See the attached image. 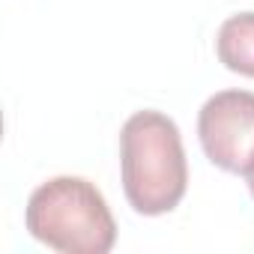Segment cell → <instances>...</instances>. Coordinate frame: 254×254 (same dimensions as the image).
Instances as JSON below:
<instances>
[{
  "label": "cell",
  "instance_id": "cell-3",
  "mask_svg": "<svg viewBox=\"0 0 254 254\" xmlns=\"http://www.w3.org/2000/svg\"><path fill=\"white\" fill-rule=\"evenodd\" d=\"M197 138L206 159L227 174H248L254 165V93L221 90L197 114Z\"/></svg>",
  "mask_w": 254,
  "mask_h": 254
},
{
  "label": "cell",
  "instance_id": "cell-2",
  "mask_svg": "<svg viewBox=\"0 0 254 254\" xmlns=\"http://www.w3.org/2000/svg\"><path fill=\"white\" fill-rule=\"evenodd\" d=\"M24 224L36 242L60 254H108L117 242L108 200L84 177H54L33 189Z\"/></svg>",
  "mask_w": 254,
  "mask_h": 254
},
{
  "label": "cell",
  "instance_id": "cell-5",
  "mask_svg": "<svg viewBox=\"0 0 254 254\" xmlns=\"http://www.w3.org/2000/svg\"><path fill=\"white\" fill-rule=\"evenodd\" d=\"M245 180H248V191H251V197H254V165L248 168V174H245Z\"/></svg>",
  "mask_w": 254,
  "mask_h": 254
},
{
  "label": "cell",
  "instance_id": "cell-4",
  "mask_svg": "<svg viewBox=\"0 0 254 254\" xmlns=\"http://www.w3.org/2000/svg\"><path fill=\"white\" fill-rule=\"evenodd\" d=\"M215 54L230 72L254 78V12L230 15L218 27Z\"/></svg>",
  "mask_w": 254,
  "mask_h": 254
},
{
  "label": "cell",
  "instance_id": "cell-1",
  "mask_svg": "<svg viewBox=\"0 0 254 254\" xmlns=\"http://www.w3.org/2000/svg\"><path fill=\"white\" fill-rule=\"evenodd\" d=\"M120 174L129 206L141 215H165L189 189V162L177 123L162 111H138L120 132Z\"/></svg>",
  "mask_w": 254,
  "mask_h": 254
}]
</instances>
